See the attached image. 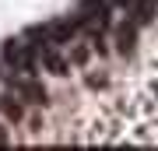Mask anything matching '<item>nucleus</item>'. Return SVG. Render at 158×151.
<instances>
[{"instance_id": "1", "label": "nucleus", "mask_w": 158, "mask_h": 151, "mask_svg": "<svg viewBox=\"0 0 158 151\" xmlns=\"http://www.w3.org/2000/svg\"><path fill=\"white\" fill-rule=\"evenodd\" d=\"M0 63L14 74H28L35 78L39 70V53H35V42L32 39H7L0 46Z\"/></svg>"}, {"instance_id": "2", "label": "nucleus", "mask_w": 158, "mask_h": 151, "mask_svg": "<svg viewBox=\"0 0 158 151\" xmlns=\"http://www.w3.org/2000/svg\"><path fill=\"white\" fill-rule=\"evenodd\" d=\"M28 39L35 42L39 63H42L49 74H56V78H67V74H70V60H67V56H60L56 42H53V39H46V35H42V28H32V32H28Z\"/></svg>"}, {"instance_id": "3", "label": "nucleus", "mask_w": 158, "mask_h": 151, "mask_svg": "<svg viewBox=\"0 0 158 151\" xmlns=\"http://www.w3.org/2000/svg\"><path fill=\"white\" fill-rule=\"evenodd\" d=\"M11 91H18L28 106H46V102H49L46 88H42L35 78H28V74H14V78H11Z\"/></svg>"}, {"instance_id": "4", "label": "nucleus", "mask_w": 158, "mask_h": 151, "mask_svg": "<svg viewBox=\"0 0 158 151\" xmlns=\"http://www.w3.org/2000/svg\"><path fill=\"white\" fill-rule=\"evenodd\" d=\"M77 32H81V28H77V18H74V21H70V18H56V21L42 25V35H46V39H53L56 46H60V42H70Z\"/></svg>"}, {"instance_id": "5", "label": "nucleus", "mask_w": 158, "mask_h": 151, "mask_svg": "<svg viewBox=\"0 0 158 151\" xmlns=\"http://www.w3.org/2000/svg\"><path fill=\"white\" fill-rule=\"evenodd\" d=\"M137 28H141V25H137L134 18L116 28V53L119 56H134V49H137Z\"/></svg>"}, {"instance_id": "6", "label": "nucleus", "mask_w": 158, "mask_h": 151, "mask_svg": "<svg viewBox=\"0 0 158 151\" xmlns=\"http://www.w3.org/2000/svg\"><path fill=\"white\" fill-rule=\"evenodd\" d=\"M25 106H28V102L18 95V91H11V95L0 99V116H4L7 123H21L25 120Z\"/></svg>"}, {"instance_id": "7", "label": "nucleus", "mask_w": 158, "mask_h": 151, "mask_svg": "<svg viewBox=\"0 0 158 151\" xmlns=\"http://www.w3.org/2000/svg\"><path fill=\"white\" fill-rule=\"evenodd\" d=\"M155 11H158V0H134L130 18H134L137 25H148V21H155Z\"/></svg>"}, {"instance_id": "8", "label": "nucleus", "mask_w": 158, "mask_h": 151, "mask_svg": "<svg viewBox=\"0 0 158 151\" xmlns=\"http://www.w3.org/2000/svg\"><path fill=\"white\" fill-rule=\"evenodd\" d=\"M70 60H74V63H88V49H85V46H77V49H74V56H70Z\"/></svg>"}, {"instance_id": "9", "label": "nucleus", "mask_w": 158, "mask_h": 151, "mask_svg": "<svg viewBox=\"0 0 158 151\" xmlns=\"http://www.w3.org/2000/svg\"><path fill=\"white\" fill-rule=\"evenodd\" d=\"M88 88H106V78L102 74H88Z\"/></svg>"}, {"instance_id": "10", "label": "nucleus", "mask_w": 158, "mask_h": 151, "mask_svg": "<svg viewBox=\"0 0 158 151\" xmlns=\"http://www.w3.org/2000/svg\"><path fill=\"white\" fill-rule=\"evenodd\" d=\"M109 4H116V7H134V0H109Z\"/></svg>"}, {"instance_id": "11", "label": "nucleus", "mask_w": 158, "mask_h": 151, "mask_svg": "<svg viewBox=\"0 0 158 151\" xmlns=\"http://www.w3.org/2000/svg\"><path fill=\"white\" fill-rule=\"evenodd\" d=\"M0 144H7V137H4V130H0Z\"/></svg>"}]
</instances>
